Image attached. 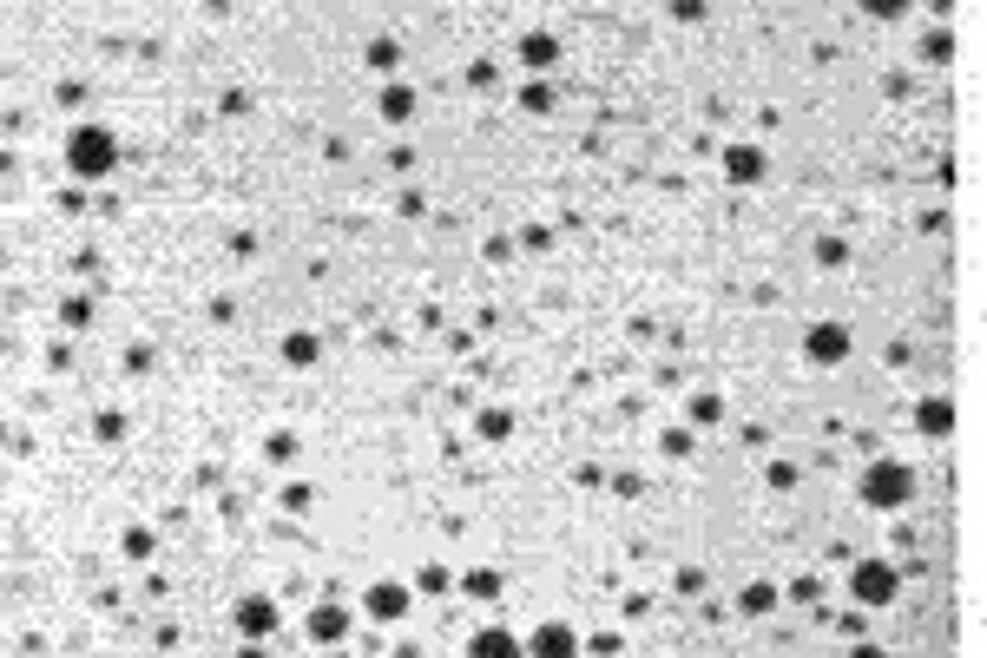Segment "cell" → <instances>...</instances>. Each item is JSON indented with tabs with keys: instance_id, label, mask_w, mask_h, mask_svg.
Listing matches in <instances>:
<instances>
[{
	"instance_id": "1",
	"label": "cell",
	"mask_w": 987,
	"mask_h": 658,
	"mask_svg": "<svg viewBox=\"0 0 987 658\" xmlns=\"http://www.w3.org/2000/svg\"><path fill=\"white\" fill-rule=\"evenodd\" d=\"M862 507H876V514H895V507H909L915 501V474L902 468V461H869L862 468Z\"/></svg>"
},
{
	"instance_id": "2",
	"label": "cell",
	"mask_w": 987,
	"mask_h": 658,
	"mask_svg": "<svg viewBox=\"0 0 987 658\" xmlns=\"http://www.w3.org/2000/svg\"><path fill=\"white\" fill-rule=\"evenodd\" d=\"M66 158H73L79 178H106L112 165H119V145H112L106 126H73V139H66Z\"/></svg>"
},
{
	"instance_id": "3",
	"label": "cell",
	"mask_w": 987,
	"mask_h": 658,
	"mask_svg": "<svg viewBox=\"0 0 987 658\" xmlns=\"http://www.w3.org/2000/svg\"><path fill=\"white\" fill-rule=\"evenodd\" d=\"M895 593H902V580H895L889 560H856L849 566V599H856V606H895Z\"/></svg>"
},
{
	"instance_id": "4",
	"label": "cell",
	"mask_w": 987,
	"mask_h": 658,
	"mask_svg": "<svg viewBox=\"0 0 987 658\" xmlns=\"http://www.w3.org/2000/svg\"><path fill=\"white\" fill-rule=\"evenodd\" d=\"M803 356H810L816 369L843 362V356H849V329H843V323H810V336H803Z\"/></svg>"
},
{
	"instance_id": "5",
	"label": "cell",
	"mask_w": 987,
	"mask_h": 658,
	"mask_svg": "<svg viewBox=\"0 0 987 658\" xmlns=\"http://www.w3.org/2000/svg\"><path fill=\"white\" fill-rule=\"evenodd\" d=\"M527 645V658H580V632L573 626H540L533 639H520Z\"/></svg>"
},
{
	"instance_id": "6",
	"label": "cell",
	"mask_w": 987,
	"mask_h": 658,
	"mask_svg": "<svg viewBox=\"0 0 987 658\" xmlns=\"http://www.w3.org/2000/svg\"><path fill=\"white\" fill-rule=\"evenodd\" d=\"M237 632H244V639H270V632H277V606H270V599H237Z\"/></svg>"
},
{
	"instance_id": "7",
	"label": "cell",
	"mask_w": 987,
	"mask_h": 658,
	"mask_svg": "<svg viewBox=\"0 0 987 658\" xmlns=\"http://www.w3.org/2000/svg\"><path fill=\"white\" fill-rule=\"evenodd\" d=\"M468 658H527V645H520L507 626H487V632L468 639Z\"/></svg>"
},
{
	"instance_id": "8",
	"label": "cell",
	"mask_w": 987,
	"mask_h": 658,
	"mask_svg": "<svg viewBox=\"0 0 987 658\" xmlns=\"http://www.w3.org/2000/svg\"><path fill=\"white\" fill-rule=\"evenodd\" d=\"M915 428H922L928 441L948 435V428H955V408H948V395H922V402H915Z\"/></svg>"
},
{
	"instance_id": "9",
	"label": "cell",
	"mask_w": 987,
	"mask_h": 658,
	"mask_svg": "<svg viewBox=\"0 0 987 658\" xmlns=\"http://www.w3.org/2000/svg\"><path fill=\"white\" fill-rule=\"evenodd\" d=\"M724 178H731V185H757V178H764V152H757V145H731V152H724Z\"/></svg>"
},
{
	"instance_id": "10",
	"label": "cell",
	"mask_w": 987,
	"mask_h": 658,
	"mask_svg": "<svg viewBox=\"0 0 987 658\" xmlns=\"http://www.w3.org/2000/svg\"><path fill=\"white\" fill-rule=\"evenodd\" d=\"M343 632H349V612H343V606H316V612H310V639H316V645H336Z\"/></svg>"
},
{
	"instance_id": "11",
	"label": "cell",
	"mask_w": 987,
	"mask_h": 658,
	"mask_svg": "<svg viewBox=\"0 0 987 658\" xmlns=\"http://www.w3.org/2000/svg\"><path fill=\"white\" fill-rule=\"evenodd\" d=\"M408 612V586H369V619H402Z\"/></svg>"
},
{
	"instance_id": "12",
	"label": "cell",
	"mask_w": 987,
	"mask_h": 658,
	"mask_svg": "<svg viewBox=\"0 0 987 658\" xmlns=\"http://www.w3.org/2000/svg\"><path fill=\"white\" fill-rule=\"evenodd\" d=\"M520 60L527 66H553L560 60V40H553V33H520Z\"/></svg>"
},
{
	"instance_id": "13",
	"label": "cell",
	"mask_w": 987,
	"mask_h": 658,
	"mask_svg": "<svg viewBox=\"0 0 987 658\" xmlns=\"http://www.w3.org/2000/svg\"><path fill=\"white\" fill-rule=\"evenodd\" d=\"M737 612H744V619H764V612H777V586H744V593H737Z\"/></svg>"
},
{
	"instance_id": "14",
	"label": "cell",
	"mask_w": 987,
	"mask_h": 658,
	"mask_svg": "<svg viewBox=\"0 0 987 658\" xmlns=\"http://www.w3.org/2000/svg\"><path fill=\"white\" fill-rule=\"evenodd\" d=\"M283 362H290V369H310L316 362V336L310 329H290V336H283Z\"/></svg>"
},
{
	"instance_id": "15",
	"label": "cell",
	"mask_w": 987,
	"mask_h": 658,
	"mask_svg": "<svg viewBox=\"0 0 987 658\" xmlns=\"http://www.w3.org/2000/svg\"><path fill=\"white\" fill-rule=\"evenodd\" d=\"M408 112H415V86H389V93H382V119H395V126H402Z\"/></svg>"
},
{
	"instance_id": "16",
	"label": "cell",
	"mask_w": 987,
	"mask_h": 658,
	"mask_svg": "<svg viewBox=\"0 0 987 658\" xmlns=\"http://www.w3.org/2000/svg\"><path fill=\"white\" fill-rule=\"evenodd\" d=\"M461 586H468V599H494V593H501V573H487V566H474V573H468Z\"/></svg>"
},
{
	"instance_id": "17",
	"label": "cell",
	"mask_w": 987,
	"mask_h": 658,
	"mask_svg": "<svg viewBox=\"0 0 987 658\" xmlns=\"http://www.w3.org/2000/svg\"><path fill=\"white\" fill-rule=\"evenodd\" d=\"M658 448H665L672 461H685V455H691V428H665V441H658Z\"/></svg>"
},
{
	"instance_id": "18",
	"label": "cell",
	"mask_w": 987,
	"mask_h": 658,
	"mask_svg": "<svg viewBox=\"0 0 987 658\" xmlns=\"http://www.w3.org/2000/svg\"><path fill=\"white\" fill-rule=\"evenodd\" d=\"M843 257H849L843 237H823V244H816V264H843Z\"/></svg>"
},
{
	"instance_id": "19",
	"label": "cell",
	"mask_w": 987,
	"mask_h": 658,
	"mask_svg": "<svg viewBox=\"0 0 987 658\" xmlns=\"http://www.w3.org/2000/svg\"><path fill=\"white\" fill-rule=\"evenodd\" d=\"M520 106H527V112H547L553 93H547V86H520Z\"/></svg>"
},
{
	"instance_id": "20",
	"label": "cell",
	"mask_w": 987,
	"mask_h": 658,
	"mask_svg": "<svg viewBox=\"0 0 987 658\" xmlns=\"http://www.w3.org/2000/svg\"><path fill=\"white\" fill-rule=\"evenodd\" d=\"M691 415H698V422H718L724 402H718V395H698V402H691Z\"/></svg>"
},
{
	"instance_id": "21",
	"label": "cell",
	"mask_w": 987,
	"mask_h": 658,
	"mask_svg": "<svg viewBox=\"0 0 987 658\" xmlns=\"http://www.w3.org/2000/svg\"><path fill=\"white\" fill-rule=\"evenodd\" d=\"M481 435H487V441L507 435V415H501V408H487V415H481Z\"/></svg>"
},
{
	"instance_id": "22",
	"label": "cell",
	"mask_w": 987,
	"mask_h": 658,
	"mask_svg": "<svg viewBox=\"0 0 987 658\" xmlns=\"http://www.w3.org/2000/svg\"><path fill=\"white\" fill-rule=\"evenodd\" d=\"M126 553H132V560H145V553H152V533L132 527V533H126Z\"/></svg>"
},
{
	"instance_id": "23",
	"label": "cell",
	"mask_w": 987,
	"mask_h": 658,
	"mask_svg": "<svg viewBox=\"0 0 987 658\" xmlns=\"http://www.w3.org/2000/svg\"><path fill=\"white\" fill-rule=\"evenodd\" d=\"M678 593H705V573H698V566H678Z\"/></svg>"
},
{
	"instance_id": "24",
	"label": "cell",
	"mask_w": 987,
	"mask_h": 658,
	"mask_svg": "<svg viewBox=\"0 0 987 658\" xmlns=\"http://www.w3.org/2000/svg\"><path fill=\"white\" fill-rule=\"evenodd\" d=\"M770 487H797V468H790V461H770Z\"/></svg>"
},
{
	"instance_id": "25",
	"label": "cell",
	"mask_w": 987,
	"mask_h": 658,
	"mask_svg": "<svg viewBox=\"0 0 987 658\" xmlns=\"http://www.w3.org/2000/svg\"><path fill=\"white\" fill-rule=\"evenodd\" d=\"M849 658H882V652H876V645H856V652H849Z\"/></svg>"
},
{
	"instance_id": "26",
	"label": "cell",
	"mask_w": 987,
	"mask_h": 658,
	"mask_svg": "<svg viewBox=\"0 0 987 658\" xmlns=\"http://www.w3.org/2000/svg\"><path fill=\"white\" fill-rule=\"evenodd\" d=\"M237 658H270V652H264V645H244V652H237Z\"/></svg>"
}]
</instances>
